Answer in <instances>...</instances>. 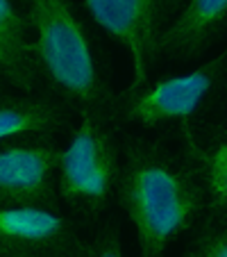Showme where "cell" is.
Listing matches in <instances>:
<instances>
[{"instance_id":"6da1fadb","label":"cell","mask_w":227,"mask_h":257,"mask_svg":"<svg viewBox=\"0 0 227 257\" xmlns=\"http://www.w3.org/2000/svg\"><path fill=\"white\" fill-rule=\"evenodd\" d=\"M116 203L134 225L141 257H164L209 209L193 164L136 135L121 144Z\"/></svg>"},{"instance_id":"7a4b0ae2","label":"cell","mask_w":227,"mask_h":257,"mask_svg":"<svg viewBox=\"0 0 227 257\" xmlns=\"http://www.w3.org/2000/svg\"><path fill=\"white\" fill-rule=\"evenodd\" d=\"M41 82L78 114L109 116L111 89L93 32L75 0H25ZM111 118V116H109Z\"/></svg>"},{"instance_id":"3957f363","label":"cell","mask_w":227,"mask_h":257,"mask_svg":"<svg viewBox=\"0 0 227 257\" xmlns=\"http://www.w3.org/2000/svg\"><path fill=\"white\" fill-rule=\"evenodd\" d=\"M114 125L107 114L82 112L59 155V198L87 218H98L116 200L121 141Z\"/></svg>"},{"instance_id":"277c9868","label":"cell","mask_w":227,"mask_h":257,"mask_svg":"<svg viewBox=\"0 0 227 257\" xmlns=\"http://www.w3.org/2000/svg\"><path fill=\"white\" fill-rule=\"evenodd\" d=\"M227 84V48L213 59L186 73L148 80L127 87L111 100L109 116L114 123H132L139 127H161L170 123L188 125L207 109Z\"/></svg>"},{"instance_id":"5b68a950","label":"cell","mask_w":227,"mask_h":257,"mask_svg":"<svg viewBox=\"0 0 227 257\" xmlns=\"http://www.w3.org/2000/svg\"><path fill=\"white\" fill-rule=\"evenodd\" d=\"M184 0H82V10L107 37L125 48L132 64L130 87L148 82L161 57V37Z\"/></svg>"},{"instance_id":"8992f818","label":"cell","mask_w":227,"mask_h":257,"mask_svg":"<svg viewBox=\"0 0 227 257\" xmlns=\"http://www.w3.org/2000/svg\"><path fill=\"white\" fill-rule=\"evenodd\" d=\"M62 146L55 137H23L0 144V205L57 209V166Z\"/></svg>"},{"instance_id":"52a82bcc","label":"cell","mask_w":227,"mask_h":257,"mask_svg":"<svg viewBox=\"0 0 227 257\" xmlns=\"http://www.w3.org/2000/svg\"><path fill=\"white\" fill-rule=\"evenodd\" d=\"M87 241L59 209L0 205V257H84Z\"/></svg>"},{"instance_id":"ba28073f","label":"cell","mask_w":227,"mask_h":257,"mask_svg":"<svg viewBox=\"0 0 227 257\" xmlns=\"http://www.w3.org/2000/svg\"><path fill=\"white\" fill-rule=\"evenodd\" d=\"M227 30V0H184L161 37V55L188 59L207 53Z\"/></svg>"},{"instance_id":"9c48e42d","label":"cell","mask_w":227,"mask_h":257,"mask_svg":"<svg viewBox=\"0 0 227 257\" xmlns=\"http://www.w3.org/2000/svg\"><path fill=\"white\" fill-rule=\"evenodd\" d=\"M71 125V107L48 93L0 91V144L23 137H55Z\"/></svg>"},{"instance_id":"30bf717a","label":"cell","mask_w":227,"mask_h":257,"mask_svg":"<svg viewBox=\"0 0 227 257\" xmlns=\"http://www.w3.org/2000/svg\"><path fill=\"white\" fill-rule=\"evenodd\" d=\"M0 84L21 93H37L44 84L28 19L16 0H0Z\"/></svg>"},{"instance_id":"8fae6325","label":"cell","mask_w":227,"mask_h":257,"mask_svg":"<svg viewBox=\"0 0 227 257\" xmlns=\"http://www.w3.org/2000/svg\"><path fill=\"white\" fill-rule=\"evenodd\" d=\"M184 157L198 171L207 191L209 209L227 218V123L198 130L193 123L182 125Z\"/></svg>"},{"instance_id":"7c38bea8","label":"cell","mask_w":227,"mask_h":257,"mask_svg":"<svg viewBox=\"0 0 227 257\" xmlns=\"http://www.w3.org/2000/svg\"><path fill=\"white\" fill-rule=\"evenodd\" d=\"M182 257H227V218L204 223Z\"/></svg>"},{"instance_id":"4fadbf2b","label":"cell","mask_w":227,"mask_h":257,"mask_svg":"<svg viewBox=\"0 0 227 257\" xmlns=\"http://www.w3.org/2000/svg\"><path fill=\"white\" fill-rule=\"evenodd\" d=\"M84 257H125L121 241V228L116 221H109L98 232L91 241H87V255Z\"/></svg>"},{"instance_id":"5bb4252c","label":"cell","mask_w":227,"mask_h":257,"mask_svg":"<svg viewBox=\"0 0 227 257\" xmlns=\"http://www.w3.org/2000/svg\"><path fill=\"white\" fill-rule=\"evenodd\" d=\"M0 91H3V84H0Z\"/></svg>"}]
</instances>
